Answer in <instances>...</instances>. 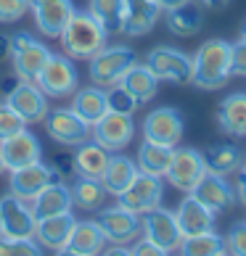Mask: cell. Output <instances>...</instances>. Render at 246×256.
<instances>
[{"label":"cell","mask_w":246,"mask_h":256,"mask_svg":"<svg viewBox=\"0 0 246 256\" xmlns=\"http://www.w3.org/2000/svg\"><path fill=\"white\" fill-rule=\"evenodd\" d=\"M230 42L212 37L204 40V45L193 56V72H191V84L198 90H220L230 80Z\"/></svg>","instance_id":"6da1fadb"},{"label":"cell","mask_w":246,"mask_h":256,"mask_svg":"<svg viewBox=\"0 0 246 256\" xmlns=\"http://www.w3.org/2000/svg\"><path fill=\"white\" fill-rule=\"evenodd\" d=\"M106 32L103 26L90 16V11H74L72 18L66 22L64 32L59 34L61 48L69 58L90 61L101 48H106Z\"/></svg>","instance_id":"7a4b0ae2"},{"label":"cell","mask_w":246,"mask_h":256,"mask_svg":"<svg viewBox=\"0 0 246 256\" xmlns=\"http://www.w3.org/2000/svg\"><path fill=\"white\" fill-rule=\"evenodd\" d=\"M96 222H98L106 243H114V246H130L143 235L140 214L130 212V208L119 206V204L117 206H101Z\"/></svg>","instance_id":"3957f363"},{"label":"cell","mask_w":246,"mask_h":256,"mask_svg":"<svg viewBox=\"0 0 246 256\" xmlns=\"http://www.w3.org/2000/svg\"><path fill=\"white\" fill-rule=\"evenodd\" d=\"M135 61V53L127 45H106L90 58V82L98 88L119 84V80L125 77V72Z\"/></svg>","instance_id":"277c9868"},{"label":"cell","mask_w":246,"mask_h":256,"mask_svg":"<svg viewBox=\"0 0 246 256\" xmlns=\"http://www.w3.org/2000/svg\"><path fill=\"white\" fill-rule=\"evenodd\" d=\"M146 66L154 72L159 82H175V84H188L193 72V58L177 48L159 45L146 56Z\"/></svg>","instance_id":"5b68a950"},{"label":"cell","mask_w":246,"mask_h":256,"mask_svg":"<svg viewBox=\"0 0 246 256\" xmlns=\"http://www.w3.org/2000/svg\"><path fill=\"white\" fill-rule=\"evenodd\" d=\"M53 182H64V177L56 172L51 164H45V161H37V164L14 169L11 177H8V188H11V193L16 198H22V201H30V204Z\"/></svg>","instance_id":"8992f818"},{"label":"cell","mask_w":246,"mask_h":256,"mask_svg":"<svg viewBox=\"0 0 246 256\" xmlns=\"http://www.w3.org/2000/svg\"><path fill=\"white\" fill-rule=\"evenodd\" d=\"M43 124H45L48 138L56 140L59 146H80L85 140H90V135H93V127L72 106L69 108H51Z\"/></svg>","instance_id":"52a82bcc"},{"label":"cell","mask_w":246,"mask_h":256,"mask_svg":"<svg viewBox=\"0 0 246 256\" xmlns=\"http://www.w3.org/2000/svg\"><path fill=\"white\" fill-rule=\"evenodd\" d=\"M140 222H143V238L146 240L156 243L164 254L180 251L185 235L180 232L172 212H167L164 206H156V208H151V212L140 214Z\"/></svg>","instance_id":"ba28073f"},{"label":"cell","mask_w":246,"mask_h":256,"mask_svg":"<svg viewBox=\"0 0 246 256\" xmlns=\"http://www.w3.org/2000/svg\"><path fill=\"white\" fill-rule=\"evenodd\" d=\"M35 82L40 84V90L48 98H69V96H74V90H77V69H74V61L66 53L64 56L53 53Z\"/></svg>","instance_id":"9c48e42d"},{"label":"cell","mask_w":246,"mask_h":256,"mask_svg":"<svg viewBox=\"0 0 246 256\" xmlns=\"http://www.w3.org/2000/svg\"><path fill=\"white\" fill-rule=\"evenodd\" d=\"M96 143H101L109 154H117V150L127 148L135 138V122H132V114H119V111H106L103 116L93 124V135Z\"/></svg>","instance_id":"30bf717a"},{"label":"cell","mask_w":246,"mask_h":256,"mask_svg":"<svg viewBox=\"0 0 246 256\" xmlns=\"http://www.w3.org/2000/svg\"><path fill=\"white\" fill-rule=\"evenodd\" d=\"M162 198H164L162 177L138 172L135 180L127 185V190L117 196V201H119V206H125L135 214H146V212H151V208L162 206Z\"/></svg>","instance_id":"8fae6325"},{"label":"cell","mask_w":246,"mask_h":256,"mask_svg":"<svg viewBox=\"0 0 246 256\" xmlns=\"http://www.w3.org/2000/svg\"><path fill=\"white\" fill-rule=\"evenodd\" d=\"M35 212L30 201H22L14 193L0 198V235L3 238H35Z\"/></svg>","instance_id":"7c38bea8"},{"label":"cell","mask_w":246,"mask_h":256,"mask_svg":"<svg viewBox=\"0 0 246 256\" xmlns=\"http://www.w3.org/2000/svg\"><path fill=\"white\" fill-rule=\"evenodd\" d=\"M183 132L185 122L175 106H159L143 119V140H154V143L175 148L183 140Z\"/></svg>","instance_id":"4fadbf2b"},{"label":"cell","mask_w":246,"mask_h":256,"mask_svg":"<svg viewBox=\"0 0 246 256\" xmlns=\"http://www.w3.org/2000/svg\"><path fill=\"white\" fill-rule=\"evenodd\" d=\"M3 100L27 122V124H40V122H45V116H48V111H51L48 96L40 90V84L27 82V80H19V84Z\"/></svg>","instance_id":"5bb4252c"},{"label":"cell","mask_w":246,"mask_h":256,"mask_svg":"<svg viewBox=\"0 0 246 256\" xmlns=\"http://www.w3.org/2000/svg\"><path fill=\"white\" fill-rule=\"evenodd\" d=\"M206 174V166H204V156L201 150L196 148H177L172 150V161H169V169H167V182L177 188V190H185L191 193V188L198 182Z\"/></svg>","instance_id":"9a60e30c"},{"label":"cell","mask_w":246,"mask_h":256,"mask_svg":"<svg viewBox=\"0 0 246 256\" xmlns=\"http://www.w3.org/2000/svg\"><path fill=\"white\" fill-rule=\"evenodd\" d=\"M0 156H3V164L8 172H14V169H22V166L43 161V146L32 132L24 130V132H19V135L0 143Z\"/></svg>","instance_id":"2e32d148"},{"label":"cell","mask_w":246,"mask_h":256,"mask_svg":"<svg viewBox=\"0 0 246 256\" xmlns=\"http://www.w3.org/2000/svg\"><path fill=\"white\" fill-rule=\"evenodd\" d=\"M191 196L196 201H201L204 206H209L212 212H225L235 204V188L228 182V177L206 172L198 182L191 188Z\"/></svg>","instance_id":"e0dca14e"},{"label":"cell","mask_w":246,"mask_h":256,"mask_svg":"<svg viewBox=\"0 0 246 256\" xmlns=\"http://www.w3.org/2000/svg\"><path fill=\"white\" fill-rule=\"evenodd\" d=\"M30 8L35 14L37 30L45 37H59L74 14L72 0H30Z\"/></svg>","instance_id":"ac0fdd59"},{"label":"cell","mask_w":246,"mask_h":256,"mask_svg":"<svg viewBox=\"0 0 246 256\" xmlns=\"http://www.w3.org/2000/svg\"><path fill=\"white\" fill-rule=\"evenodd\" d=\"M74 220L72 212L66 214H56V216H45V220H37L35 224V240L43 246V248H51V251H64L66 240H69V235L74 230Z\"/></svg>","instance_id":"d6986e66"},{"label":"cell","mask_w":246,"mask_h":256,"mask_svg":"<svg viewBox=\"0 0 246 256\" xmlns=\"http://www.w3.org/2000/svg\"><path fill=\"white\" fill-rule=\"evenodd\" d=\"M175 220H177V227H180V232L185 238L188 235L214 230V212L209 206H204L201 201H196L191 193L180 201V206H177V212H175Z\"/></svg>","instance_id":"ffe728a7"},{"label":"cell","mask_w":246,"mask_h":256,"mask_svg":"<svg viewBox=\"0 0 246 256\" xmlns=\"http://www.w3.org/2000/svg\"><path fill=\"white\" fill-rule=\"evenodd\" d=\"M103 246H106V238H103L101 227L96 220H77L74 224V230L69 235V240H66L64 251L61 254H69V256H96L103 251Z\"/></svg>","instance_id":"44dd1931"},{"label":"cell","mask_w":246,"mask_h":256,"mask_svg":"<svg viewBox=\"0 0 246 256\" xmlns=\"http://www.w3.org/2000/svg\"><path fill=\"white\" fill-rule=\"evenodd\" d=\"M51 56H53V53L45 48V42H40V40L35 37V40L27 42L24 48H19L16 53H11L16 77H19V80H27V82H35L37 77H40V72L45 69V64H48Z\"/></svg>","instance_id":"7402d4cb"},{"label":"cell","mask_w":246,"mask_h":256,"mask_svg":"<svg viewBox=\"0 0 246 256\" xmlns=\"http://www.w3.org/2000/svg\"><path fill=\"white\" fill-rule=\"evenodd\" d=\"M109 158H111V154L101 143H96L93 138L85 140L74 150V174L101 180L103 172H106V166H109Z\"/></svg>","instance_id":"603a6c76"},{"label":"cell","mask_w":246,"mask_h":256,"mask_svg":"<svg viewBox=\"0 0 246 256\" xmlns=\"http://www.w3.org/2000/svg\"><path fill=\"white\" fill-rule=\"evenodd\" d=\"M217 127L230 138H246V92H233L217 106Z\"/></svg>","instance_id":"cb8c5ba5"},{"label":"cell","mask_w":246,"mask_h":256,"mask_svg":"<svg viewBox=\"0 0 246 256\" xmlns=\"http://www.w3.org/2000/svg\"><path fill=\"white\" fill-rule=\"evenodd\" d=\"M72 190L66 182H53L32 201V212L35 220H45V216H56V214H66L72 212Z\"/></svg>","instance_id":"d4e9b609"},{"label":"cell","mask_w":246,"mask_h":256,"mask_svg":"<svg viewBox=\"0 0 246 256\" xmlns=\"http://www.w3.org/2000/svg\"><path fill=\"white\" fill-rule=\"evenodd\" d=\"M162 8L156 6V0H130L127 8V18H125V34L130 37H143L156 26Z\"/></svg>","instance_id":"484cf974"},{"label":"cell","mask_w":246,"mask_h":256,"mask_svg":"<svg viewBox=\"0 0 246 256\" xmlns=\"http://www.w3.org/2000/svg\"><path fill=\"white\" fill-rule=\"evenodd\" d=\"M127 8H130V0H90L88 3L90 16L103 26L106 34H119L125 30Z\"/></svg>","instance_id":"4316f807"},{"label":"cell","mask_w":246,"mask_h":256,"mask_svg":"<svg viewBox=\"0 0 246 256\" xmlns=\"http://www.w3.org/2000/svg\"><path fill=\"white\" fill-rule=\"evenodd\" d=\"M72 108L80 114V116L93 127L96 122L109 111V98H106V88H98V84H90V88L74 90L72 98Z\"/></svg>","instance_id":"83f0119b"},{"label":"cell","mask_w":246,"mask_h":256,"mask_svg":"<svg viewBox=\"0 0 246 256\" xmlns=\"http://www.w3.org/2000/svg\"><path fill=\"white\" fill-rule=\"evenodd\" d=\"M119 84L138 103H148L151 98L156 96V90H159V80L154 77V72H151L146 64H138V61L125 72V77L119 80Z\"/></svg>","instance_id":"f1b7e54d"},{"label":"cell","mask_w":246,"mask_h":256,"mask_svg":"<svg viewBox=\"0 0 246 256\" xmlns=\"http://www.w3.org/2000/svg\"><path fill=\"white\" fill-rule=\"evenodd\" d=\"M138 172L140 169H138V164L130 156L117 154V156L109 158V166H106V172H103L101 182H103V188H106L109 196H119V193L127 190V185L135 180Z\"/></svg>","instance_id":"f546056e"},{"label":"cell","mask_w":246,"mask_h":256,"mask_svg":"<svg viewBox=\"0 0 246 256\" xmlns=\"http://www.w3.org/2000/svg\"><path fill=\"white\" fill-rule=\"evenodd\" d=\"M201 26H204V8L193 0L167 11V30L177 37H193L201 32Z\"/></svg>","instance_id":"4dcf8cb0"},{"label":"cell","mask_w":246,"mask_h":256,"mask_svg":"<svg viewBox=\"0 0 246 256\" xmlns=\"http://www.w3.org/2000/svg\"><path fill=\"white\" fill-rule=\"evenodd\" d=\"M201 156H204L206 172H214V174H222V177L238 172L241 161H243V154L233 143H214V146L206 148Z\"/></svg>","instance_id":"1f68e13d"},{"label":"cell","mask_w":246,"mask_h":256,"mask_svg":"<svg viewBox=\"0 0 246 256\" xmlns=\"http://www.w3.org/2000/svg\"><path fill=\"white\" fill-rule=\"evenodd\" d=\"M69 190H72V204L77 208H82V212H98L109 198L103 182L96 177H80L77 174V180L72 182Z\"/></svg>","instance_id":"d6a6232c"},{"label":"cell","mask_w":246,"mask_h":256,"mask_svg":"<svg viewBox=\"0 0 246 256\" xmlns=\"http://www.w3.org/2000/svg\"><path fill=\"white\" fill-rule=\"evenodd\" d=\"M172 150L169 146H162V143H154V140H143L138 148V158L135 164L140 172L146 174H156V177H164L167 169H169V161H172Z\"/></svg>","instance_id":"836d02e7"},{"label":"cell","mask_w":246,"mask_h":256,"mask_svg":"<svg viewBox=\"0 0 246 256\" xmlns=\"http://www.w3.org/2000/svg\"><path fill=\"white\" fill-rule=\"evenodd\" d=\"M180 254L183 256H222V254H228V248H225L222 235H217L214 230H209V232H198V235H188V238H183Z\"/></svg>","instance_id":"e575fe53"},{"label":"cell","mask_w":246,"mask_h":256,"mask_svg":"<svg viewBox=\"0 0 246 256\" xmlns=\"http://www.w3.org/2000/svg\"><path fill=\"white\" fill-rule=\"evenodd\" d=\"M43 246L35 238H3L0 235V256H40Z\"/></svg>","instance_id":"d590c367"},{"label":"cell","mask_w":246,"mask_h":256,"mask_svg":"<svg viewBox=\"0 0 246 256\" xmlns=\"http://www.w3.org/2000/svg\"><path fill=\"white\" fill-rule=\"evenodd\" d=\"M24 130H27V122L3 100L0 103V143L8 140V138H14V135H19V132H24Z\"/></svg>","instance_id":"8d00e7d4"},{"label":"cell","mask_w":246,"mask_h":256,"mask_svg":"<svg viewBox=\"0 0 246 256\" xmlns=\"http://www.w3.org/2000/svg\"><path fill=\"white\" fill-rule=\"evenodd\" d=\"M106 98H109V111H119V114H135L140 103L122 88V84H111L106 88Z\"/></svg>","instance_id":"74e56055"},{"label":"cell","mask_w":246,"mask_h":256,"mask_svg":"<svg viewBox=\"0 0 246 256\" xmlns=\"http://www.w3.org/2000/svg\"><path fill=\"white\" fill-rule=\"evenodd\" d=\"M225 248H228V254L246 256V222H235L228 230V235H225Z\"/></svg>","instance_id":"f35d334b"},{"label":"cell","mask_w":246,"mask_h":256,"mask_svg":"<svg viewBox=\"0 0 246 256\" xmlns=\"http://www.w3.org/2000/svg\"><path fill=\"white\" fill-rule=\"evenodd\" d=\"M30 11V0H0V22L14 24Z\"/></svg>","instance_id":"ab89813d"},{"label":"cell","mask_w":246,"mask_h":256,"mask_svg":"<svg viewBox=\"0 0 246 256\" xmlns=\"http://www.w3.org/2000/svg\"><path fill=\"white\" fill-rule=\"evenodd\" d=\"M230 72L235 77H246V37L230 42Z\"/></svg>","instance_id":"60d3db41"},{"label":"cell","mask_w":246,"mask_h":256,"mask_svg":"<svg viewBox=\"0 0 246 256\" xmlns=\"http://www.w3.org/2000/svg\"><path fill=\"white\" fill-rule=\"evenodd\" d=\"M130 254L132 256H164V251L162 248H159V246L156 243H151V240H135V243H132V248H130Z\"/></svg>","instance_id":"b9f144b4"},{"label":"cell","mask_w":246,"mask_h":256,"mask_svg":"<svg viewBox=\"0 0 246 256\" xmlns=\"http://www.w3.org/2000/svg\"><path fill=\"white\" fill-rule=\"evenodd\" d=\"M51 166H53L61 177H66V174H72V172H74V156H64V154H59V156H53V164H51Z\"/></svg>","instance_id":"7bdbcfd3"},{"label":"cell","mask_w":246,"mask_h":256,"mask_svg":"<svg viewBox=\"0 0 246 256\" xmlns=\"http://www.w3.org/2000/svg\"><path fill=\"white\" fill-rule=\"evenodd\" d=\"M188 0H156V6L162 8V14H167V11H172V8H180V6H185Z\"/></svg>","instance_id":"ee69618b"},{"label":"cell","mask_w":246,"mask_h":256,"mask_svg":"<svg viewBox=\"0 0 246 256\" xmlns=\"http://www.w3.org/2000/svg\"><path fill=\"white\" fill-rule=\"evenodd\" d=\"M235 198L246 206V174H241L238 182H235Z\"/></svg>","instance_id":"f6af8a7d"},{"label":"cell","mask_w":246,"mask_h":256,"mask_svg":"<svg viewBox=\"0 0 246 256\" xmlns=\"http://www.w3.org/2000/svg\"><path fill=\"white\" fill-rule=\"evenodd\" d=\"M11 56V40L6 34H0V61H6Z\"/></svg>","instance_id":"bcb514c9"},{"label":"cell","mask_w":246,"mask_h":256,"mask_svg":"<svg viewBox=\"0 0 246 256\" xmlns=\"http://www.w3.org/2000/svg\"><path fill=\"white\" fill-rule=\"evenodd\" d=\"M109 256H130V248L127 246H114V248H103Z\"/></svg>","instance_id":"7dc6e473"},{"label":"cell","mask_w":246,"mask_h":256,"mask_svg":"<svg viewBox=\"0 0 246 256\" xmlns=\"http://www.w3.org/2000/svg\"><path fill=\"white\" fill-rule=\"evenodd\" d=\"M201 3L206 8H222V6H228V0H201Z\"/></svg>","instance_id":"c3c4849f"},{"label":"cell","mask_w":246,"mask_h":256,"mask_svg":"<svg viewBox=\"0 0 246 256\" xmlns=\"http://www.w3.org/2000/svg\"><path fill=\"white\" fill-rule=\"evenodd\" d=\"M6 172V164H3V156H0V174Z\"/></svg>","instance_id":"681fc988"},{"label":"cell","mask_w":246,"mask_h":256,"mask_svg":"<svg viewBox=\"0 0 246 256\" xmlns=\"http://www.w3.org/2000/svg\"><path fill=\"white\" fill-rule=\"evenodd\" d=\"M241 174H246V158L241 161Z\"/></svg>","instance_id":"f907efd6"},{"label":"cell","mask_w":246,"mask_h":256,"mask_svg":"<svg viewBox=\"0 0 246 256\" xmlns=\"http://www.w3.org/2000/svg\"><path fill=\"white\" fill-rule=\"evenodd\" d=\"M241 37H246V24H243V30H241Z\"/></svg>","instance_id":"816d5d0a"}]
</instances>
